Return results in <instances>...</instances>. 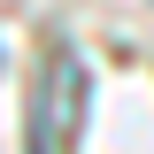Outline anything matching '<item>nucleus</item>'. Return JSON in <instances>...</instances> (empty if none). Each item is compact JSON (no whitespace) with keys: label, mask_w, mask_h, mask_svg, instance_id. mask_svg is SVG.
<instances>
[{"label":"nucleus","mask_w":154,"mask_h":154,"mask_svg":"<svg viewBox=\"0 0 154 154\" xmlns=\"http://www.w3.org/2000/svg\"><path fill=\"white\" fill-rule=\"evenodd\" d=\"M85 100H93L85 62H77V54H54V62H46V85H38V100H31V146H69L77 123H85Z\"/></svg>","instance_id":"obj_1"}]
</instances>
